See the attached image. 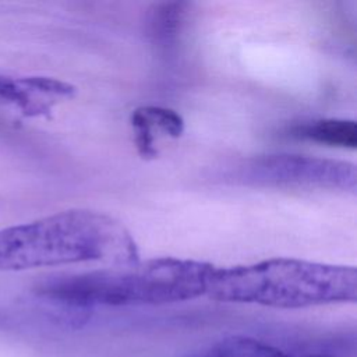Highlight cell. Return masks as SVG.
<instances>
[{"mask_svg":"<svg viewBox=\"0 0 357 357\" xmlns=\"http://www.w3.org/2000/svg\"><path fill=\"white\" fill-rule=\"evenodd\" d=\"M213 265L173 257L43 278L33 293L63 308L167 304L206 294Z\"/></svg>","mask_w":357,"mask_h":357,"instance_id":"obj_1","label":"cell"},{"mask_svg":"<svg viewBox=\"0 0 357 357\" xmlns=\"http://www.w3.org/2000/svg\"><path fill=\"white\" fill-rule=\"evenodd\" d=\"M131 233L114 218L70 209L0 230V271L79 262L130 264L139 258Z\"/></svg>","mask_w":357,"mask_h":357,"instance_id":"obj_2","label":"cell"},{"mask_svg":"<svg viewBox=\"0 0 357 357\" xmlns=\"http://www.w3.org/2000/svg\"><path fill=\"white\" fill-rule=\"evenodd\" d=\"M206 296L225 303L275 308L351 303L357 298V272L353 266L293 258H271L230 268L213 266Z\"/></svg>","mask_w":357,"mask_h":357,"instance_id":"obj_3","label":"cell"},{"mask_svg":"<svg viewBox=\"0 0 357 357\" xmlns=\"http://www.w3.org/2000/svg\"><path fill=\"white\" fill-rule=\"evenodd\" d=\"M244 183L279 187H319L354 191L356 166L305 155H264L247 160L238 172Z\"/></svg>","mask_w":357,"mask_h":357,"instance_id":"obj_4","label":"cell"},{"mask_svg":"<svg viewBox=\"0 0 357 357\" xmlns=\"http://www.w3.org/2000/svg\"><path fill=\"white\" fill-rule=\"evenodd\" d=\"M74 92L68 82L50 77L0 75V120L46 116Z\"/></svg>","mask_w":357,"mask_h":357,"instance_id":"obj_5","label":"cell"},{"mask_svg":"<svg viewBox=\"0 0 357 357\" xmlns=\"http://www.w3.org/2000/svg\"><path fill=\"white\" fill-rule=\"evenodd\" d=\"M131 127L135 134V146L142 158H153L158 151L155 148V130L178 138L184 131L183 117L172 109L159 106L138 107L131 113Z\"/></svg>","mask_w":357,"mask_h":357,"instance_id":"obj_6","label":"cell"},{"mask_svg":"<svg viewBox=\"0 0 357 357\" xmlns=\"http://www.w3.org/2000/svg\"><path fill=\"white\" fill-rule=\"evenodd\" d=\"M194 357H342L332 351H291L248 336H230L219 340Z\"/></svg>","mask_w":357,"mask_h":357,"instance_id":"obj_7","label":"cell"},{"mask_svg":"<svg viewBox=\"0 0 357 357\" xmlns=\"http://www.w3.org/2000/svg\"><path fill=\"white\" fill-rule=\"evenodd\" d=\"M291 135L317 144L354 149L357 146V124L344 119H321L298 124L291 128Z\"/></svg>","mask_w":357,"mask_h":357,"instance_id":"obj_8","label":"cell"},{"mask_svg":"<svg viewBox=\"0 0 357 357\" xmlns=\"http://www.w3.org/2000/svg\"><path fill=\"white\" fill-rule=\"evenodd\" d=\"M188 7L190 4L183 1L155 4L146 21V31L152 40L163 46L174 42L184 25Z\"/></svg>","mask_w":357,"mask_h":357,"instance_id":"obj_9","label":"cell"}]
</instances>
